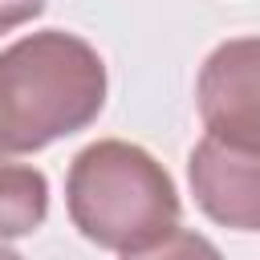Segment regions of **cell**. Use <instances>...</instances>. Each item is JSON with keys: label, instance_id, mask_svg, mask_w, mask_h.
<instances>
[{"label": "cell", "instance_id": "cell-5", "mask_svg": "<svg viewBox=\"0 0 260 260\" xmlns=\"http://www.w3.org/2000/svg\"><path fill=\"white\" fill-rule=\"evenodd\" d=\"M49 215V179L24 162H0V240L28 236Z\"/></svg>", "mask_w": 260, "mask_h": 260}, {"label": "cell", "instance_id": "cell-3", "mask_svg": "<svg viewBox=\"0 0 260 260\" xmlns=\"http://www.w3.org/2000/svg\"><path fill=\"white\" fill-rule=\"evenodd\" d=\"M195 98L207 138L260 154V37L215 45L199 69Z\"/></svg>", "mask_w": 260, "mask_h": 260}, {"label": "cell", "instance_id": "cell-7", "mask_svg": "<svg viewBox=\"0 0 260 260\" xmlns=\"http://www.w3.org/2000/svg\"><path fill=\"white\" fill-rule=\"evenodd\" d=\"M45 12V4H0V32H12L24 20H37Z\"/></svg>", "mask_w": 260, "mask_h": 260}, {"label": "cell", "instance_id": "cell-6", "mask_svg": "<svg viewBox=\"0 0 260 260\" xmlns=\"http://www.w3.org/2000/svg\"><path fill=\"white\" fill-rule=\"evenodd\" d=\"M122 260H223V256H219V248H215L207 236L187 232V228H175V232L162 236L158 244H150V248H142V252H130V256H122Z\"/></svg>", "mask_w": 260, "mask_h": 260}, {"label": "cell", "instance_id": "cell-1", "mask_svg": "<svg viewBox=\"0 0 260 260\" xmlns=\"http://www.w3.org/2000/svg\"><path fill=\"white\" fill-rule=\"evenodd\" d=\"M102 106L106 61L77 32H28L0 53V154H32L77 134Z\"/></svg>", "mask_w": 260, "mask_h": 260}, {"label": "cell", "instance_id": "cell-4", "mask_svg": "<svg viewBox=\"0 0 260 260\" xmlns=\"http://www.w3.org/2000/svg\"><path fill=\"white\" fill-rule=\"evenodd\" d=\"M187 179L207 219L236 232H260V154L203 138L191 150Z\"/></svg>", "mask_w": 260, "mask_h": 260}, {"label": "cell", "instance_id": "cell-8", "mask_svg": "<svg viewBox=\"0 0 260 260\" xmlns=\"http://www.w3.org/2000/svg\"><path fill=\"white\" fill-rule=\"evenodd\" d=\"M0 260H24V256H20V252H12V248H4V244H0Z\"/></svg>", "mask_w": 260, "mask_h": 260}, {"label": "cell", "instance_id": "cell-2", "mask_svg": "<svg viewBox=\"0 0 260 260\" xmlns=\"http://www.w3.org/2000/svg\"><path fill=\"white\" fill-rule=\"evenodd\" d=\"M73 228L110 252H142L179 228V191L162 162L134 142L102 138L77 150L65 179Z\"/></svg>", "mask_w": 260, "mask_h": 260}]
</instances>
